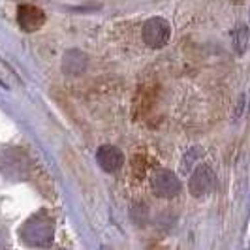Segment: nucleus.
<instances>
[{
  "label": "nucleus",
  "instance_id": "1",
  "mask_svg": "<svg viewBox=\"0 0 250 250\" xmlns=\"http://www.w3.org/2000/svg\"><path fill=\"white\" fill-rule=\"evenodd\" d=\"M53 220L49 216H45L43 213L32 216L21 229V235L28 245L32 247H45L47 243H51L53 239Z\"/></svg>",
  "mask_w": 250,
  "mask_h": 250
},
{
  "label": "nucleus",
  "instance_id": "2",
  "mask_svg": "<svg viewBox=\"0 0 250 250\" xmlns=\"http://www.w3.org/2000/svg\"><path fill=\"white\" fill-rule=\"evenodd\" d=\"M141 38L152 49H162L171 38V26L164 17H150L141 28Z\"/></svg>",
  "mask_w": 250,
  "mask_h": 250
},
{
  "label": "nucleus",
  "instance_id": "3",
  "mask_svg": "<svg viewBox=\"0 0 250 250\" xmlns=\"http://www.w3.org/2000/svg\"><path fill=\"white\" fill-rule=\"evenodd\" d=\"M150 187H152V192L158 196V198H164V200H171L181 194V181L179 177L169 171V169H158L154 171V175L150 179Z\"/></svg>",
  "mask_w": 250,
  "mask_h": 250
},
{
  "label": "nucleus",
  "instance_id": "4",
  "mask_svg": "<svg viewBox=\"0 0 250 250\" xmlns=\"http://www.w3.org/2000/svg\"><path fill=\"white\" fill-rule=\"evenodd\" d=\"M214 188H216V173L213 171V167L207 164L198 166L190 177V183H188L190 194L194 198H201V196L211 194Z\"/></svg>",
  "mask_w": 250,
  "mask_h": 250
},
{
  "label": "nucleus",
  "instance_id": "5",
  "mask_svg": "<svg viewBox=\"0 0 250 250\" xmlns=\"http://www.w3.org/2000/svg\"><path fill=\"white\" fill-rule=\"evenodd\" d=\"M45 21H47L45 12L36 8V6H32V4H21L17 8V23L25 32L40 30L42 26L45 25Z\"/></svg>",
  "mask_w": 250,
  "mask_h": 250
},
{
  "label": "nucleus",
  "instance_id": "6",
  "mask_svg": "<svg viewBox=\"0 0 250 250\" xmlns=\"http://www.w3.org/2000/svg\"><path fill=\"white\" fill-rule=\"evenodd\" d=\"M96 162L104 171L113 173L117 169L123 167L125 164V154L121 152V149L113 147V145H102L100 149L96 150Z\"/></svg>",
  "mask_w": 250,
  "mask_h": 250
},
{
  "label": "nucleus",
  "instance_id": "7",
  "mask_svg": "<svg viewBox=\"0 0 250 250\" xmlns=\"http://www.w3.org/2000/svg\"><path fill=\"white\" fill-rule=\"evenodd\" d=\"M231 43H233V49L237 53L239 57L241 55H245V51L249 49V42H250V30L247 25H239L235 30H233V34H231Z\"/></svg>",
  "mask_w": 250,
  "mask_h": 250
},
{
  "label": "nucleus",
  "instance_id": "8",
  "mask_svg": "<svg viewBox=\"0 0 250 250\" xmlns=\"http://www.w3.org/2000/svg\"><path fill=\"white\" fill-rule=\"evenodd\" d=\"M249 111H250V105H249Z\"/></svg>",
  "mask_w": 250,
  "mask_h": 250
}]
</instances>
